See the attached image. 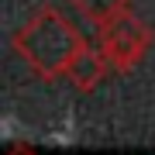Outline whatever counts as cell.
I'll use <instances>...</instances> for the list:
<instances>
[{"label":"cell","instance_id":"7a4b0ae2","mask_svg":"<svg viewBox=\"0 0 155 155\" xmlns=\"http://www.w3.org/2000/svg\"><path fill=\"white\" fill-rule=\"evenodd\" d=\"M107 55H110L117 66H127L131 59H138V52H141V45H145V31H141V24L134 21V17H114L110 21V28H107Z\"/></svg>","mask_w":155,"mask_h":155},{"label":"cell","instance_id":"3957f363","mask_svg":"<svg viewBox=\"0 0 155 155\" xmlns=\"http://www.w3.org/2000/svg\"><path fill=\"white\" fill-rule=\"evenodd\" d=\"M72 4L79 7V14H83L86 21H93V24H110L114 17L124 14L127 0H72Z\"/></svg>","mask_w":155,"mask_h":155},{"label":"cell","instance_id":"6da1fadb","mask_svg":"<svg viewBox=\"0 0 155 155\" xmlns=\"http://www.w3.org/2000/svg\"><path fill=\"white\" fill-rule=\"evenodd\" d=\"M17 52L28 66L45 79H55V76H66L72 72L76 59L86 52V41L83 35L72 28V21H66L55 7H45L17 31Z\"/></svg>","mask_w":155,"mask_h":155},{"label":"cell","instance_id":"277c9868","mask_svg":"<svg viewBox=\"0 0 155 155\" xmlns=\"http://www.w3.org/2000/svg\"><path fill=\"white\" fill-rule=\"evenodd\" d=\"M14 155H35V152H14Z\"/></svg>","mask_w":155,"mask_h":155}]
</instances>
